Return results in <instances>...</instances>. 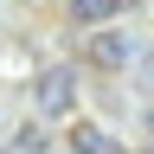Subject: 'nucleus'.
Here are the masks:
<instances>
[{"instance_id": "obj_2", "label": "nucleus", "mask_w": 154, "mask_h": 154, "mask_svg": "<svg viewBox=\"0 0 154 154\" xmlns=\"http://www.w3.org/2000/svg\"><path fill=\"white\" fill-rule=\"evenodd\" d=\"M84 58H90V64H103V71H122L128 58H135V38H128V32H116V26H96V32H90V45H84Z\"/></svg>"}, {"instance_id": "obj_3", "label": "nucleus", "mask_w": 154, "mask_h": 154, "mask_svg": "<svg viewBox=\"0 0 154 154\" xmlns=\"http://www.w3.org/2000/svg\"><path fill=\"white\" fill-rule=\"evenodd\" d=\"M128 7L135 0H71V26H90L96 32V26H109V19H122Z\"/></svg>"}, {"instance_id": "obj_1", "label": "nucleus", "mask_w": 154, "mask_h": 154, "mask_svg": "<svg viewBox=\"0 0 154 154\" xmlns=\"http://www.w3.org/2000/svg\"><path fill=\"white\" fill-rule=\"evenodd\" d=\"M32 103H38V116H71L77 109V71L71 64H45L32 77Z\"/></svg>"}, {"instance_id": "obj_5", "label": "nucleus", "mask_w": 154, "mask_h": 154, "mask_svg": "<svg viewBox=\"0 0 154 154\" xmlns=\"http://www.w3.org/2000/svg\"><path fill=\"white\" fill-rule=\"evenodd\" d=\"M13 154H45V128H13Z\"/></svg>"}, {"instance_id": "obj_4", "label": "nucleus", "mask_w": 154, "mask_h": 154, "mask_svg": "<svg viewBox=\"0 0 154 154\" xmlns=\"http://www.w3.org/2000/svg\"><path fill=\"white\" fill-rule=\"evenodd\" d=\"M71 154H122V141L103 122H71Z\"/></svg>"}]
</instances>
